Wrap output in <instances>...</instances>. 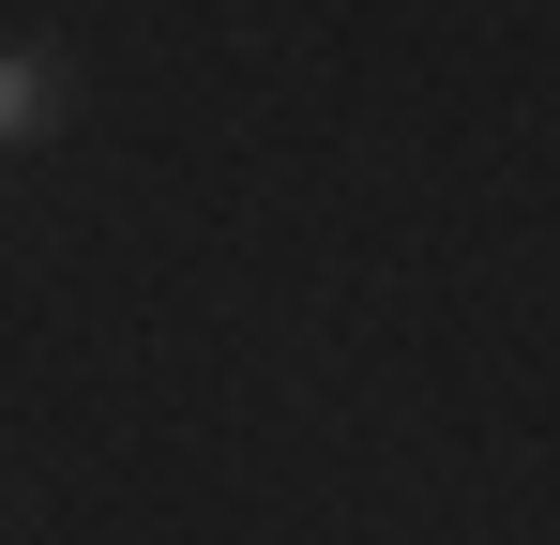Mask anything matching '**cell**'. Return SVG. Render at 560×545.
I'll use <instances>...</instances> for the list:
<instances>
[{"instance_id": "1", "label": "cell", "mask_w": 560, "mask_h": 545, "mask_svg": "<svg viewBox=\"0 0 560 545\" xmlns=\"http://www.w3.org/2000/svg\"><path fill=\"white\" fill-rule=\"evenodd\" d=\"M61 46H0V137H46V121H61Z\"/></svg>"}]
</instances>
